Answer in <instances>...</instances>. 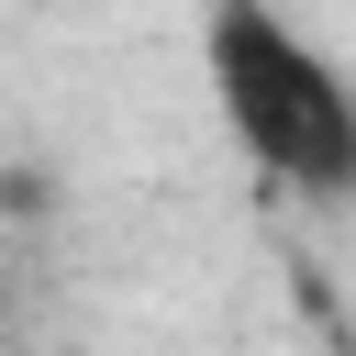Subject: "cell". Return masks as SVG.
Wrapping results in <instances>:
<instances>
[{"label": "cell", "mask_w": 356, "mask_h": 356, "mask_svg": "<svg viewBox=\"0 0 356 356\" xmlns=\"http://www.w3.org/2000/svg\"><path fill=\"white\" fill-rule=\"evenodd\" d=\"M200 78H211V111H222V134L245 145L256 178H278L300 200L356 189V89L289 11L211 0L200 11Z\"/></svg>", "instance_id": "1"}, {"label": "cell", "mask_w": 356, "mask_h": 356, "mask_svg": "<svg viewBox=\"0 0 356 356\" xmlns=\"http://www.w3.org/2000/svg\"><path fill=\"white\" fill-rule=\"evenodd\" d=\"M345 356H356V345H345Z\"/></svg>", "instance_id": "2"}]
</instances>
